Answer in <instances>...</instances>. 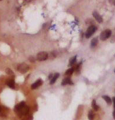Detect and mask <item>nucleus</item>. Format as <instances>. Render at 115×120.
Segmentation results:
<instances>
[{
	"label": "nucleus",
	"mask_w": 115,
	"mask_h": 120,
	"mask_svg": "<svg viewBox=\"0 0 115 120\" xmlns=\"http://www.w3.org/2000/svg\"><path fill=\"white\" fill-rule=\"evenodd\" d=\"M42 80H38L36 82H35L32 85V89H36V88H38V87H39L42 84Z\"/></svg>",
	"instance_id": "nucleus-7"
},
{
	"label": "nucleus",
	"mask_w": 115,
	"mask_h": 120,
	"mask_svg": "<svg viewBox=\"0 0 115 120\" xmlns=\"http://www.w3.org/2000/svg\"><path fill=\"white\" fill-rule=\"evenodd\" d=\"M114 107L115 108V98H114Z\"/></svg>",
	"instance_id": "nucleus-20"
},
{
	"label": "nucleus",
	"mask_w": 115,
	"mask_h": 120,
	"mask_svg": "<svg viewBox=\"0 0 115 120\" xmlns=\"http://www.w3.org/2000/svg\"><path fill=\"white\" fill-rule=\"evenodd\" d=\"M109 2L113 6H115V0H109Z\"/></svg>",
	"instance_id": "nucleus-18"
},
{
	"label": "nucleus",
	"mask_w": 115,
	"mask_h": 120,
	"mask_svg": "<svg viewBox=\"0 0 115 120\" xmlns=\"http://www.w3.org/2000/svg\"><path fill=\"white\" fill-rule=\"evenodd\" d=\"M111 34H112L111 30H109V29H107V30H105L103 31H102L101 34H100V36H99L100 40H101V41H106L107 39H108V38L111 37Z\"/></svg>",
	"instance_id": "nucleus-2"
},
{
	"label": "nucleus",
	"mask_w": 115,
	"mask_h": 120,
	"mask_svg": "<svg viewBox=\"0 0 115 120\" xmlns=\"http://www.w3.org/2000/svg\"><path fill=\"white\" fill-rule=\"evenodd\" d=\"M1 111H2V109H1V107H0V112H1Z\"/></svg>",
	"instance_id": "nucleus-21"
},
{
	"label": "nucleus",
	"mask_w": 115,
	"mask_h": 120,
	"mask_svg": "<svg viewBox=\"0 0 115 120\" xmlns=\"http://www.w3.org/2000/svg\"><path fill=\"white\" fill-rule=\"evenodd\" d=\"M67 84H73V82L71 81L70 77L64 78L63 80V81H62V85H63V86L67 85Z\"/></svg>",
	"instance_id": "nucleus-8"
},
{
	"label": "nucleus",
	"mask_w": 115,
	"mask_h": 120,
	"mask_svg": "<svg viewBox=\"0 0 115 120\" xmlns=\"http://www.w3.org/2000/svg\"><path fill=\"white\" fill-rule=\"evenodd\" d=\"M7 85H8L10 88H12V89H14V88H15V82H14L13 80H9L7 81Z\"/></svg>",
	"instance_id": "nucleus-10"
},
{
	"label": "nucleus",
	"mask_w": 115,
	"mask_h": 120,
	"mask_svg": "<svg viewBox=\"0 0 115 120\" xmlns=\"http://www.w3.org/2000/svg\"><path fill=\"white\" fill-rule=\"evenodd\" d=\"M114 72H115V70H114Z\"/></svg>",
	"instance_id": "nucleus-22"
},
{
	"label": "nucleus",
	"mask_w": 115,
	"mask_h": 120,
	"mask_svg": "<svg viewBox=\"0 0 115 120\" xmlns=\"http://www.w3.org/2000/svg\"><path fill=\"white\" fill-rule=\"evenodd\" d=\"M97 45H98V38H93V39L92 40V41H91V47L94 48V47L96 46Z\"/></svg>",
	"instance_id": "nucleus-11"
},
{
	"label": "nucleus",
	"mask_w": 115,
	"mask_h": 120,
	"mask_svg": "<svg viewBox=\"0 0 115 120\" xmlns=\"http://www.w3.org/2000/svg\"><path fill=\"white\" fill-rule=\"evenodd\" d=\"M74 71H75V69H74V68L69 69H67V70L66 71L65 75L66 76H71V75H72V73H74Z\"/></svg>",
	"instance_id": "nucleus-14"
},
{
	"label": "nucleus",
	"mask_w": 115,
	"mask_h": 120,
	"mask_svg": "<svg viewBox=\"0 0 115 120\" xmlns=\"http://www.w3.org/2000/svg\"><path fill=\"white\" fill-rule=\"evenodd\" d=\"M113 117H114V119H115V108H114V113H113Z\"/></svg>",
	"instance_id": "nucleus-19"
},
{
	"label": "nucleus",
	"mask_w": 115,
	"mask_h": 120,
	"mask_svg": "<svg viewBox=\"0 0 115 120\" xmlns=\"http://www.w3.org/2000/svg\"><path fill=\"white\" fill-rule=\"evenodd\" d=\"M103 98L106 101V102L107 103L108 105H111V99L110 98V97H108V96H107V95H104V96H103Z\"/></svg>",
	"instance_id": "nucleus-15"
},
{
	"label": "nucleus",
	"mask_w": 115,
	"mask_h": 120,
	"mask_svg": "<svg viewBox=\"0 0 115 120\" xmlns=\"http://www.w3.org/2000/svg\"><path fill=\"white\" fill-rule=\"evenodd\" d=\"M76 59H77V56H76L72 57V58L70 59V62H69V66H74V65L75 64V62H76Z\"/></svg>",
	"instance_id": "nucleus-12"
},
{
	"label": "nucleus",
	"mask_w": 115,
	"mask_h": 120,
	"mask_svg": "<svg viewBox=\"0 0 115 120\" xmlns=\"http://www.w3.org/2000/svg\"><path fill=\"white\" fill-rule=\"evenodd\" d=\"M95 30H96V27H95V26L94 25L89 26L85 32V38H89L90 37H92V35L95 32Z\"/></svg>",
	"instance_id": "nucleus-3"
},
{
	"label": "nucleus",
	"mask_w": 115,
	"mask_h": 120,
	"mask_svg": "<svg viewBox=\"0 0 115 120\" xmlns=\"http://www.w3.org/2000/svg\"><path fill=\"white\" fill-rule=\"evenodd\" d=\"M92 109L95 110V111H97V110H99V106L97 105L96 104V101H95V100H93L92 101Z\"/></svg>",
	"instance_id": "nucleus-13"
},
{
	"label": "nucleus",
	"mask_w": 115,
	"mask_h": 120,
	"mask_svg": "<svg viewBox=\"0 0 115 120\" xmlns=\"http://www.w3.org/2000/svg\"><path fill=\"white\" fill-rule=\"evenodd\" d=\"M92 15H93V16H94V18L95 19V20H96L98 23H103V17L100 16V14L98 13V12L94 11L92 13Z\"/></svg>",
	"instance_id": "nucleus-6"
},
{
	"label": "nucleus",
	"mask_w": 115,
	"mask_h": 120,
	"mask_svg": "<svg viewBox=\"0 0 115 120\" xmlns=\"http://www.w3.org/2000/svg\"><path fill=\"white\" fill-rule=\"evenodd\" d=\"M6 71V73H7V74H9V75H13V72L10 69L7 68Z\"/></svg>",
	"instance_id": "nucleus-17"
},
{
	"label": "nucleus",
	"mask_w": 115,
	"mask_h": 120,
	"mask_svg": "<svg viewBox=\"0 0 115 120\" xmlns=\"http://www.w3.org/2000/svg\"><path fill=\"white\" fill-rule=\"evenodd\" d=\"M14 111H15L16 114H17L19 116H25V115H27L28 113L29 109L26 105L24 101H21L20 104L16 105L15 108H14Z\"/></svg>",
	"instance_id": "nucleus-1"
},
{
	"label": "nucleus",
	"mask_w": 115,
	"mask_h": 120,
	"mask_svg": "<svg viewBox=\"0 0 115 120\" xmlns=\"http://www.w3.org/2000/svg\"><path fill=\"white\" fill-rule=\"evenodd\" d=\"M17 69H18V71L20 72V73H26V72L28 71V69H29V66H28L26 63H21L18 66Z\"/></svg>",
	"instance_id": "nucleus-5"
},
{
	"label": "nucleus",
	"mask_w": 115,
	"mask_h": 120,
	"mask_svg": "<svg viewBox=\"0 0 115 120\" xmlns=\"http://www.w3.org/2000/svg\"><path fill=\"white\" fill-rule=\"evenodd\" d=\"M48 57H49V55L46 52H41L37 54L36 59L38 61H45L48 59Z\"/></svg>",
	"instance_id": "nucleus-4"
},
{
	"label": "nucleus",
	"mask_w": 115,
	"mask_h": 120,
	"mask_svg": "<svg viewBox=\"0 0 115 120\" xmlns=\"http://www.w3.org/2000/svg\"><path fill=\"white\" fill-rule=\"evenodd\" d=\"M59 76V73H55L54 75L52 76V79L50 80V84H53V83L56 81L57 79H58Z\"/></svg>",
	"instance_id": "nucleus-9"
},
{
	"label": "nucleus",
	"mask_w": 115,
	"mask_h": 120,
	"mask_svg": "<svg viewBox=\"0 0 115 120\" xmlns=\"http://www.w3.org/2000/svg\"><path fill=\"white\" fill-rule=\"evenodd\" d=\"M94 113H93L92 111H89L88 112V119L89 120H93L94 119Z\"/></svg>",
	"instance_id": "nucleus-16"
}]
</instances>
